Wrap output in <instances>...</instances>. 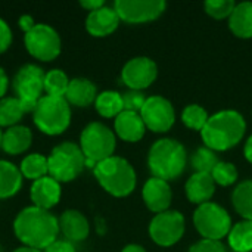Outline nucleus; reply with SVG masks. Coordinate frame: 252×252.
<instances>
[{
	"instance_id": "nucleus-1",
	"label": "nucleus",
	"mask_w": 252,
	"mask_h": 252,
	"mask_svg": "<svg viewBox=\"0 0 252 252\" xmlns=\"http://www.w3.org/2000/svg\"><path fill=\"white\" fill-rule=\"evenodd\" d=\"M13 233L24 247L44 251L61 233L59 219L34 205L25 207L13 220Z\"/></svg>"
},
{
	"instance_id": "nucleus-2",
	"label": "nucleus",
	"mask_w": 252,
	"mask_h": 252,
	"mask_svg": "<svg viewBox=\"0 0 252 252\" xmlns=\"http://www.w3.org/2000/svg\"><path fill=\"white\" fill-rule=\"evenodd\" d=\"M247 121L244 115L235 109H223L210 115L205 127L201 130L204 146L214 152L233 149L244 139Z\"/></svg>"
},
{
	"instance_id": "nucleus-3",
	"label": "nucleus",
	"mask_w": 252,
	"mask_h": 252,
	"mask_svg": "<svg viewBox=\"0 0 252 252\" xmlns=\"http://www.w3.org/2000/svg\"><path fill=\"white\" fill-rule=\"evenodd\" d=\"M186 165L188 152L179 140L164 137L152 143L148 154V168L152 177L170 183L185 173Z\"/></svg>"
},
{
	"instance_id": "nucleus-4",
	"label": "nucleus",
	"mask_w": 252,
	"mask_h": 252,
	"mask_svg": "<svg viewBox=\"0 0 252 252\" xmlns=\"http://www.w3.org/2000/svg\"><path fill=\"white\" fill-rule=\"evenodd\" d=\"M100 188L114 198H126L133 193L137 185L134 167L123 157H111L93 168Z\"/></svg>"
},
{
	"instance_id": "nucleus-5",
	"label": "nucleus",
	"mask_w": 252,
	"mask_h": 252,
	"mask_svg": "<svg viewBox=\"0 0 252 252\" xmlns=\"http://www.w3.org/2000/svg\"><path fill=\"white\" fill-rule=\"evenodd\" d=\"M80 148L86 157V168H94L96 164L114 157L117 149V136L114 130L99 121L89 123L80 134Z\"/></svg>"
},
{
	"instance_id": "nucleus-6",
	"label": "nucleus",
	"mask_w": 252,
	"mask_h": 252,
	"mask_svg": "<svg viewBox=\"0 0 252 252\" xmlns=\"http://www.w3.org/2000/svg\"><path fill=\"white\" fill-rule=\"evenodd\" d=\"M71 106L65 97L43 96L32 112L34 126L47 136H59L71 126Z\"/></svg>"
},
{
	"instance_id": "nucleus-7",
	"label": "nucleus",
	"mask_w": 252,
	"mask_h": 252,
	"mask_svg": "<svg viewBox=\"0 0 252 252\" xmlns=\"http://www.w3.org/2000/svg\"><path fill=\"white\" fill-rule=\"evenodd\" d=\"M49 176L56 182L69 183L75 180L86 168V157L75 142H62L47 155Z\"/></svg>"
},
{
	"instance_id": "nucleus-8",
	"label": "nucleus",
	"mask_w": 252,
	"mask_h": 252,
	"mask_svg": "<svg viewBox=\"0 0 252 252\" xmlns=\"http://www.w3.org/2000/svg\"><path fill=\"white\" fill-rule=\"evenodd\" d=\"M44 74L46 72L41 66L35 63H25L16 71L12 80L15 97L21 102L25 114H32L37 102L44 96Z\"/></svg>"
},
{
	"instance_id": "nucleus-9",
	"label": "nucleus",
	"mask_w": 252,
	"mask_h": 252,
	"mask_svg": "<svg viewBox=\"0 0 252 252\" xmlns=\"http://www.w3.org/2000/svg\"><path fill=\"white\" fill-rule=\"evenodd\" d=\"M193 226L202 239L220 241L227 238L233 223L226 208L213 201L196 207L193 213Z\"/></svg>"
},
{
	"instance_id": "nucleus-10",
	"label": "nucleus",
	"mask_w": 252,
	"mask_h": 252,
	"mask_svg": "<svg viewBox=\"0 0 252 252\" xmlns=\"http://www.w3.org/2000/svg\"><path fill=\"white\" fill-rule=\"evenodd\" d=\"M24 44L27 52L40 62L55 61L62 50V40L59 32L49 24H35L31 31L24 34Z\"/></svg>"
},
{
	"instance_id": "nucleus-11",
	"label": "nucleus",
	"mask_w": 252,
	"mask_h": 252,
	"mask_svg": "<svg viewBox=\"0 0 252 252\" xmlns=\"http://www.w3.org/2000/svg\"><path fill=\"white\" fill-rule=\"evenodd\" d=\"M186 230L185 216L177 210H167L155 214L149 223L148 232L152 242L161 248L174 247L182 241Z\"/></svg>"
},
{
	"instance_id": "nucleus-12",
	"label": "nucleus",
	"mask_w": 252,
	"mask_h": 252,
	"mask_svg": "<svg viewBox=\"0 0 252 252\" xmlns=\"http://www.w3.org/2000/svg\"><path fill=\"white\" fill-rule=\"evenodd\" d=\"M140 117L146 126V130H151L152 133H167L176 123V111L173 103L161 94L146 97Z\"/></svg>"
},
{
	"instance_id": "nucleus-13",
	"label": "nucleus",
	"mask_w": 252,
	"mask_h": 252,
	"mask_svg": "<svg viewBox=\"0 0 252 252\" xmlns=\"http://www.w3.org/2000/svg\"><path fill=\"white\" fill-rule=\"evenodd\" d=\"M114 9L127 24H146L158 19L167 9L164 0H115Z\"/></svg>"
},
{
	"instance_id": "nucleus-14",
	"label": "nucleus",
	"mask_w": 252,
	"mask_h": 252,
	"mask_svg": "<svg viewBox=\"0 0 252 252\" xmlns=\"http://www.w3.org/2000/svg\"><path fill=\"white\" fill-rule=\"evenodd\" d=\"M158 77V65L148 56H136L128 59L121 69V81L128 90L143 92L151 87Z\"/></svg>"
},
{
	"instance_id": "nucleus-15",
	"label": "nucleus",
	"mask_w": 252,
	"mask_h": 252,
	"mask_svg": "<svg viewBox=\"0 0 252 252\" xmlns=\"http://www.w3.org/2000/svg\"><path fill=\"white\" fill-rule=\"evenodd\" d=\"M142 199L146 208L155 214L170 210L173 202V190L170 183L162 179L151 177L142 188Z\"/></svg>"
},
{
	"instance_id": "nucleus-16",
	"label": "nucleus",
	"mask_w": 252,
	"mask_h": 252,
	"mask_svg": "<svg viewBox=\"0 0 252 252\" xmlns=\"http://www.w3.org/2000/svg\"><path fill=\"white\" fill-rule=\"evenodd\" d=\"M30 198L34 207L50 211L61 202L62 198L61 183L50 176L41 177L32 182L30 188Z\"/></svg>"
},
{
	"instance_id": "nucleus-17",
	"label": "nucleus",
	"mask_w": 252,
	"mask_h": 252,
	"mask_svg": "<svg viewBox=\"0 0 252 252\" xmlns=\"http://www.w3.org/2000/svg\"><path fill=\"white\" fill-rule=\"evenodd\" d=\"M121 19L114 6H102L97 10L89 12L86 18V30L90 35L102 38L117 31Z\"/></svg>"
},
{
	"instance_id": "nucleus-18",
	"label": "nucleus",
	"mask_w": 252,
	"mask_h": 252,
	"mask_svg": "<svg viewBox=\"0 0 252 252\" xmlns=\"http://www.w3.org/2000/svg\"><path fill=\"white\" fill-rule=\"evenodd\" d=\"M59 230L66 241L77 244L83 242L90 235V223L78 210H66L59 217Z\"/></svg>"
},
{
	"instance_id": "nucleus-19",
	"label": "nucleus",
	"mask_w": 252,
	"mask_h": 252,
	"mask_svg": "<svg viewBox=\"0 0 252 252\" xmlns=\"http://www.w3.org/2000/svg\"><path fill=\"white\" fill-rule=\"evenodd\" d=\"M114 133L127 143H136L145 137L146 126L139 112L123 111L114 120Z\"/></svg>"
},
{
	"instance_id": "nucleus-20",
	"label": "nucleus",
	"mask_w": 252,
	"mask_h": 252,
	"mask_svg": "<svg viewBox=\"0 0 252 252\" xmlns=\"http://www.w3.org/2000/svg\"><path fill=\"white\" fill-rule=\"evenodd\" d=\"M216 183L208 173H193L186 185H185V193L190 204L202 205L205 202H210L211 198L216 193Z\"/></svg>"
},
{
	"instance_id": "nucleus-21",
	"label": "nucleus",
	"mask_w": 252,
	"mask_h": 252,
	"mask_svg": "<svg viewBox=\"0 0 252 252\" xmlns=\"http://www.w3.org/2000/svg\"><path fill=\"white\" fill-rule=\"evenodd\" d=\"M97 94L99 93L93 81L84 77H75L69 81L68 90L65 93V100L69 103V106L87 108L90 105H94Z\"/></svg>"
},
{
	"instance_id": "nucleus-22",
	"label": "nucleus",
	"mask_w": 252,
	"mask_h": 252,
	"mask_svg": "<svg viewBox=\"0 0 252 252\" xmlns=\"http://www.w3.org/2000/svg\"><path fill=\"white\" fill-rule=\"evenodd\" d=\"M31 143H32V131L27 126L18 124L3 131L1 149L7 155L16 157L24 154L30 149Z\"/></svg>"
},
{
	"instance_id": "nucleus-23",
	"label": "nucleus",
	"mask_w": 252,
	"mask_h": 252,
	"mask_svg": "<svg viewBox=\"0 0 252 252\" xmlns=\"http://www.w3.org/2000/svg\"><path fill=\"white\" fill-rule=\"evenodd\" d=\"M22 174L13 162L0 159V201L13 198L22 188Z\"/></svg>"
},
{
	"instance_id": "nucleus-24",
	"label": "nucleus",
	"mask_w": 252,
	"mask_h": 252,
	"mask_svg": "<svg viewBox=\"0 0 252 252\" xmlns=\"http://www.w3.org/2000/svg\"><path fill=\"white\" fill-rule=\"evenodd\" d=\"M229 28L238 38H252V1L236 3L229 18Z\"/></svg>"
},
{
	"instance_id": "nucleus-25",
	"label": "nucleus",
	"mask_w": 252,
	"mask_h": 252,
	"mask_svg": "<svg viewBox=\"0 0 252 252\" xmlns=\"http://www.w3.org/2000/svg\"><path fill=\"white\" fill-rule=\"evenodd\" d=\"M96 112L103 118H117L124 111L123 94L115 90H103L94 100Z\"/></svg>"
},
{
	"instance_id": "nucleus-26",
	"label": "nucleus",
	"mask_w": 252,
	"mask_h": 252,
	"mask_svg": "<svg viewBox=\"0 0 252 252\" xmlns=\"http://www.w3.org/2000/svg\"><path fill=\"white\" fill-rule=\"evenodd\" d=\"M227 244L233 252H252V221L242 220L233 224L227 235Z\"/></svg>"
},
{
	"instance_id": "nucleus-27",
	"label": "nucleus",
	"mask_w": 252,
	"mask_h": 252,
	"mask_svg": "<svg viewBox=\"0 0 252 252\" xmlns=\"http://www.w3.org/2000/svg\"><path fill=\"white\" fill-rule=\"evenodd\" d=\"M232 205L244 220L252 221V180H244L235 186Z\"/></svg>"
},
{
	"instance_id": "nucleus-28",
	"label": "nucleus",
	"mask_w": 252,
	"mask_h": 252,
	"mask_svg": "<svg viewBox=\"0 0 252 252\" xmlns=\"http://www.w3.org/2000/svg\"><path fill=\"white\" fill-rule=\"evenodd\" d=\"M19 171L24 179L35 182L41 177L49 176V165H47V157L34 152L28 154L27 157L22 158L19 164Z\"/></svg>"
},
{
	"instance_id": "nucleus-29",
	"label": "nucleus",
	"mask_w": 252,
	"mask_h": 252,
	"mask_svg": "<svg viewBox=\"0 0 252 252\" xmlns=\"http://www.w3.org/2000/svg\"><path fill=\"white\" fill-rule=\"evenodd\" d=\"M24 114L21 102L15 96H4L0 99V128L18 126Z\"/></svg>"
},
{
	"instance_id": "nucleus-30",
	"label": "nucleus",
	"mask_w": 252,
	"mask_h": 252,
	"mask_svg": "<svg viewBox=\"0 0 252 252\" xmlns=\"http://www.w3.org/2000/svg\"><path fill=\"white\" fill-rule=\"evenodd\" d=\"M69 81L71 80L68 78L65 71H62L59 68L49 69L44 74V93H46V96L65 97Z\"/></svg>"
},
{
	"instance_id": "nucleus-31",
	"label": "nucleus",
	"mask_w": 252,
	"mask_h": 252,
	"mask_svg": "<svg viewBox=\"0 0 252 252\" xmlns=\"http://www.w3.org/2000/svg\"><path fill=\"white\" fill-rule=\"evenodd\" d=\"M220 162L217 152L211 151L207 146H201L198 148L193 155L190 157V165L195 170V173H208L211 174V171L214 170V167Z\"/></svg>"
},
{
	"instance_id": "nucleus-32",
	"label": "nucleus",
	"mask_w": 252,
	"mask_h": 252,
	"mask_svg": "<svg viewBox=\"0 0 252 252\" xmlns=\"http://www.w3.org/2000/svg\"><path fill=\"white\" fill-rule=\"evenodd\" d=\"M210 115L205 111V108H202L198 103H190L188 106H185V109L182 111V121L183 124L195 131H199L205 127L207 121H208Z\"/></svg>"
},
{
	"instance_id": "nucleus-33",
	"label": "nucleus",
	"mask_w": 252,
	"mask_h": 252,
	"mask_svg": "<svg viewBox=\"0 0 252 252\" xmlns=\"http://www.w3.org/2000/svg\"><path fill=\"white\" fill-rule=\"evenodd\" d=\"M211 177H213V180H214V183L217 186L229 188V186H233L238 182L239 171H238V168H236V165L233 162L220 161L214 167V170L211 171Z\"/></svg>"
},
{
	"instance_id": "nucleus-34",
	"label": "nucleus",
	"mask_w": 252,
	"mask_h": 252,
	"mask_svg": "<svg viewBox=\"0 0 252 252\" xmlns=\"http://www.w3.org/2000/svg\"><path fill=\"white\" fill-rule=\"evenodd\" d=\"M236 3L233 0H208L204 3L205 13L214 19H229Z\"/></svg>"
},
{
	"instance_id": "nucleus-35",
	"label": "nucleus",
	"mask_w": 252,
	"mask_h": 252,
	"mask_svg": "<svg viewBox=\"0 0 252 252\" xmlns=\"http://www.w3.org/2000/svg\"><path fill=\"white\" fill-rule=\"evenodd\" d=\"M123 94V103H124V111H131V112H139L142 111L145 102H146V96L143 92H137V90H127Z\"/></svg>"
},
{
	"instance_id": "nucleus-36",
	"label": "nucleus",
	"mask_w": 252,
	"mask_h": 252,
	"mask_svg": "<svg viewBox=\"0 0 252 252\" xmlns=\"http://www.w3.org/2000/svg\"><path fill=\"white\" fill-rule=\"evenodd\" d=\"M188 252H227V248L220 241H210V239H201L195 242Z\"/></svg>"
},
{
	"instance_id": "nucleus-37",
	"label": "nucleus",
	"mask_w": 252,
	"mask_h": 252,
	"mask_svg": "<svg viewBox=\"0 0 252 252\" xmlns=\"http://www.w3.org/2000/svg\"><path fill=\"white\" fill-rule=\"evenodd\" d=\"M12 40H13V34L9 24L3 18H0V55L10 47Z\"/></svg>"
},
{
	"instance_id": "nucleus-38",
	"label": "nucleus",
	"mask_w": 252,
	"mask_h": 252,
	"mask_svg": "<svg viewBox=\"0 0 252 252\" xmlns=\"http://www.w3.org/2000/svg\"><path fill=\"white\" fill-rule=\"evenodd\" d=\"M43 252H77L75 247L72 242L66 241V239H56L55 242H52Z\"/></svg>"
},
{
	"instance_id": "nucleus-39",
	"label": "nucleus",
	"mask_w": 252,
	"mask_h": 252,
	"mask_svg": "<svg viewBox=\"0 0 252 252\" xmlns=\"http://www.w3.org/2000/svg\"><path fill=\"white\" fill-rule=\"evenodd\" d=\"M37 22L34 21V18L31 15H22L19 19H18V27L24 31V34H27L28 31H31L34 28Z\"/></svg>"
},
{
	"instance_id": "nucleus-40",
	"label": "nucleus",
	"mask_w": 252,
	"mask_h": 252,
	"mask_svg": "<svg viewBox=\"0 0 252 252\" xmlns=\"http://www.w3.org/2000/svg\"><path fill=\"white\" fill-rule=\"evenodd\" d=\"M106 3L103 0H80V6L83 9H86L87 12H93L100 9L102 6H105Z\"/></svg>"
},
{
	"instance_id": "nucleus-41",
	"label": "nucleus",
	"mask_w": 252,
	"mask_h": 252,
	"mask_svg": "<svg viewBox=\"0 0 252 252\" xmlns=\"http://www.w3.org/2000/svg\"><path fill=\"white\" fill-rule=\"evenodd\" d=\"M7 89H9V77L6 71L0 66V99L4 97V94L7 93Z\"/></svg>"
},
{
	"instance_id": "nucleus-42",
	"label": "nucleus",
	"mask_w": 252,
	"mask_h": 252,
	"mask_svg": "<svg viewBox=\"0 0 252 252\" xmlns=\"http://www.w3.org/2000/svg\"><path fill=\"white\" fill-rule=\"evenodd\" d=\"M244 157L250 164H252V134L247 139V142L244 145Z\"/></svg>"
},
{
	"instance_id": "nucleus-43",
	"label": "nucleus",
	"mask_w": 252,
	"mask_h": 252,
	"mask_svg": "<svg viewBox=\"0 0 252 252\" xmlns=\"http://www.w3.org/2000/svg\"><path fill=\"white\" fill-rule=\"evenodd\" d=\"M121 252H148L142 245H139V244H128V245H126Z\"/></svg>"
},
{
	"instance_id": "nucleus-44",
	"label": "nucleus",
	"mask_w": 252,
	"mask_h": 252,
	"mask_svg": "<svg viewBox=\"0 0 252 252\" xmlns=\"http://www.w3.org/2000/svg\"><path fill=\"white\" fill-rule=\"evenodd\" d=\"M96 223H97V224H96V230H97V233H99V235H103V233L106 232V224H105V221H103L102 219H97V220H96Z\"/></svg>"
},
{
	"instance_id": "nucleus-45",
	"label": "nucleus",
	"mask_w": 252,
	"mask_h": 252,
	"mask_svg": "<svg viewBox=\"0 0 252 252\" xmlns=\"http://www.w3.org/2000/svg\"><path fill=\"white\" fill-rule=\"evenodd\" d=\"M12 252H43L41 250H35V248H30V247H19V248H16V250H13Z\"/></svg>"
},
{
	"instance_id": "nucleus-46",
	"label": "nucleus",
	"mask_w": 252,
	"mask_h": 252,
	"mask_svg": "<svg viewBox=\"0 0 252 252\" xmlns=\"http://www.w3.org/2000/svg\"><path fill=\"white\" fill-rule=\"evenodd\" d=\"M1 136H3V130L0 128V149H1Z\"/></svg>"
}]
</instances>
